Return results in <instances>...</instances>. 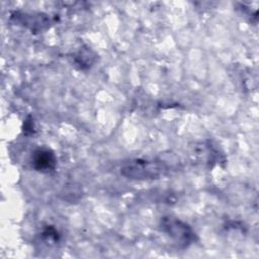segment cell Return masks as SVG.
I'll list each match as a JSON object with an SVG mask.
<instances>
[{"label":"cell","instance_id":"8992f818","mask_svg":"<svg viewBox=\"0 0 259 259\" xmlns=\"http://www.w3.org/2000/svg\"><path fill=\"white\" fill-rule=\"evenodd\" d=\"M72 64L79 70H87L96 60V54L87 46L81 47L71 57Z\"/></svg>","mask_w":259,"mask_h":259},{"label":"cell","instance_id":"7a4b0ae2","mask_svg":"<svg viewBox=\"0 0 259 259\" xmlns=\"http://www.w3.org/2000/svg\"><path fill=\"white\" fill-rule=\"evenodd\" d=\"M163 234L170 238L177 247L187 248L195 241V233L189 225L174 217H164L160 223Z\"/></svg>","mask_w":259,"mask_h":259},{"label":"cell","instance_id":"3957f363","mask_svg":"<svg viewBox=\"0 0 259 259\" xmlns=\"http://www.w3.org/2000/svg\"><path fill=\"white\" fill-rule=\"evenodd\" d=\"M192 156L194 160L197 162L212 167L213 165L220 163L221 161V153L219 149H217L211 143L204 142V143H198L194 146L192 151Z\"/></svg>","mask_w":259,"mask_h":259},{"label":"cell","instance_id":"5b68a950","mask_svg":"<svg viewBox=\"0 0 259 259\" xmlns=\"http://www.w3.org/2000/svg\"><path fill=\"white\" fill-rule=\"evenodd\" d=\"M12 17L15 18L16 22L21 23L23 26H26L32 31H41L48 27V24H50V19L47 17V15H42L40 13L29 14L15 12Z\"/></svg>","mask_w":259,"mask_h":259},{"label":"cell","instance_id":"52a82bcc","mask_svg":"<svg viewBox=\"0 0 259 259\" xmlns=\"http://www.w3.org/2000/svg\"><path fill=\"white\" fill-rule=\"evenodd\" d=\"M42 236L44 238H46L47 240H53V241H57L58 240V232L53 228V227H48L44 232H42Z\"/></svg>","mask_w":259,"mask_h":259},{"label":"cell","instance_id":"ba28073f","mask_svg":"<svg viewBox=\"0 0 259 259\" xmlns=\"http://www.w3.org/2000/svg\"><path fill=\"white\" fill-rule=\"evenodd\" d=\"M30 132V133H32V131H33V123H32V119H31V117L30 116H28L26 119H25V121H24V127H23V132L27 135V132Z\"/></svg>","mask_w":259,"mask_h":259},{"label":"cell","instance_id":"277c9868","mask_svg":"<svg viewBox=\"0 0 259 259\" xmlns=\"http://www.w3.org/2000/svg\"><path fill=\"white\" fill-rule=\"evenodd\" d=\"M31 164L36 171L49 173L55 170L57 166V158L51 149L41 147L32 153Z\"/></svg>","mask_w":259,"mask_h":259},{"label":"cell","instance_id":"6da1fadb","mask_svg":"<svg viewBox=\"0 0 259 259\" xmlns=\"http://www.w3.org/2000/svg\"><path fill=\"white\" fill-rule=\"evenodd\" d=\"M169 165L160 159H134L120 168V174L131 180H156L168 174Z\"/></svg>","mask_w":259,"mask_h":259}]
</instances>
